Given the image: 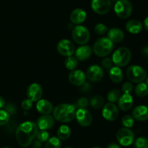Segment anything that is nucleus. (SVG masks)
Masks as SVG:
<instances>
[{"mask_svg": "<svg viewBox=\"0 0 148 148\" xmlns=\"http://www.w3.org/2000/svg\"><path fill=\"white\" fill-rule=\"evenodd\" d=\"M38 132V128L36 123L32 121H25L17 127L16 130V139L21 147H27L30 146Z\"/></svg>", "mask_w": 148, "mask_h": 148, "instance_id": "1", "label": "nucleus"}, {"mask_svg": "<svg viewBox=\"0 0 148 148\" xmlns=\"http://www.w3.org/2000/svg\"><path fill=\"white\" fill-rule=\"evenodd\" d=\"M76 109L72 104L61 103L56 106L53 110V118L62 123H68L75 118Z\"/></svg>", "mask_w": 148, "mask_h": 148, "instance_id": "2", "label": "nucleus"}, {"mask_svg": "<svg viewBox=\"0 0 148 148\" xmlns=\"http://www.w3.org/2000/svg\"><path fill=\"white\" fill-rule=\"evenodd\" d=\"M114 49V43L108 38L103 37L98 38L93 45L92 51L98 57H106L111 53Z\"/></svg>", "mask_w": 148, "mask_h": 148, "instance_id": "3", "label": "nucleus"}, {"mask_svg": "<svg viewBox=\"0 0 148 148\" xmlns=\"http://www.w3.org/2000/svg\"><path fill=\"white\" fill-rule=\"evenodd\" d=\"M132 58V53L127 47H121L116 50L113 53L112 61L118 67H124L130 63Z\"/></svg>", "mask_w": 148, "mask_h": 148, "instance_id": "4", "label": "nucleus"}, {"mask_svg": "<svg viewBox=\"0 0 148 148\" xmlns=\"http://www.w3.org/2000/svg\"><path fill=\"white\" fill-rule=\"evenodd\" d=\"M127 76L131 82L140 83L146 79L147 72L142 66L138 65H131L127 70Z\"/></svg>", "mask_w": 148, "mask_h": 148, "instance_id": "5", "label": "nucleus"}, {"mask_svg": "<svg viewBox=\"0 0 148 148\" xmlns=\"http://www.w3.org/2000/svg\"><path fill=\"white\" fill-rule=\"evenodd\" d=\"M90 37L89 30L85 26L78 25L72 29V38L77 44L85 45L89 41Z\"/></svg>", "mask_w": 148, "mask_h": 148, "instance_id": "6", "label": "nucleus"}, {"mask_svg": "<svg viewBox=\"0 0 148 148\" xmlns=\"http://www.w3.org/2000/svg\"><path fill=\"white\" fill-rule=\"evenodd\" d=\"M114 11L119 17L127 19L132 13V5L129 0H119L114 5Z\"/></svg>", "mask_w": 148, "mask_h": 148, "instance_id": "7", "label": "nucleus"}, {"mask_svg": "<svg viewBox=\"0 0 148 148\" xmlns=\"http://www.w3.org/2000/svg\"><path fill=\"white\" fill-rule=\"evenodd\" d=\"M134 138L135 136L134 132L130 129L125 128V127L119 130L116 133L117 141L121 145L124 147L131 145L134 143Z\"/></svg>", "mask_w": 148, "mask_h": 148, "instance_id": "8", "label": "nucleus"}, {"mask_svg": "<svg viewBox=\"0 0 148 148\" xmlns=\"http://www.w3.org/2000/svg\"><path fill=\"white\" fill-rule=\"evenodd\" d=\"M58 52L64 56H72L75 52V48L72 41L67 39H62L58 43L56 46Z\"/></svg>", "mask_w": 148, "mask_h": 148, "instance_id": "9", "label": "nucleus"}, {"mask_svg": "<svg viewBox=\"0 0 148 148\" xmlns=\"http://www.w3.org/2000/svg\"><path fill=\"white\" fill-rule=\"evenodd\" d=\"M91 7L95 13L98 14H105L111 8V0H92Z\"/></svg>", "mask_w": 148, "mask_h": 148, "instance_id": "10", "label": "nucleus"}, {"mask_svg": "<svg viewBox=\"0 0 148 148\" xmlns=\"http://www.w3.org/2000/svg\"><path fill=\"white\" fill-rule=\"evenodd\" d=\"M75 118L78 124L83 127H89L92 121V117L90 113L86 108H79L76 111Z\"/></svg>", "mask_w": 148, "mask_h": 148, "instance_id": "11", "label": "nucleus"}, {"mask_svg": "<svg viewBox=\"0 0 148 148\" xmlns=\"http://www.w3.org/2000/svg\"><path fill=\"white\" fill-rule=\"evenodd\" d=\"M102 115L107 121H115L119 116V108L115 103H108L103 108Z\"/></svg>", "mask_w": 148, "mask_h": 148, "instance_id": "12", "label": "nucleus"}, {"mask_svg": "<svg viewBox=\"0 0 148 148\" xmlns=\"http://www.w3.org/2000/svg\"><path fill=\"white\" fill-rule=\"evenodd\" d=\"M85 75L90 81L96 82H99L103 79L104 76V72L102 68L98 65H92L89 66Z\"/></svg>", "mask_w": 148, "mask_h": 148, "instance_id": "13", "label": "nucleus"}, {"mask_svg": "<svg viewBox=\"0 0 148 148\" xmlns=\"http://www.w3.org/2000/svg\"><path fill=\"white\" fill-rule=\"evenodd\" d=\"M43 95V89L38 83H32L27 90V96L32 102H38L41 99Z\"/></svg>", "mask_w": 148, "mask_h": 148, "instance_id": "14", "label": "nucleus"}, {"mask_svg": "<svg viewBox=\"0 0 148 148\" xmlns=\"http://www.w3.org/2000/svg\"><path fill=\"white\" fill-rule=\"evenodd\" d=\"M69 80L71 83L75 86H82L85 83L86 75L82 70L75 69L71 71L69 74Z\"/></svg>", "mask_w": 148, "mask_h": 148, "instance_id": "15", "label": "nucleus"}, {"mask_svg": "<svg viewBox=\"0 0 148 148\" xmlns=\"http://www.w3.org/2000/svg\"><path fill=\"white\" fill-rule=\"evenodd\" d=\"M54 118L50 115H42L39 117L37 120L38 128L40 130H50L54 125Z\"/></svg>", "mask_w": 148, "mask_h": 148, "instance_id": "16", "label": "nucleus"}, {"mask_svg": "<svg viewBox=\"0 0 148 148\" xmlns=\"http://www.w3.org/2000/svg\"><path fill=\"white\" fill-rule=\"evenodd\" d=\"M92 52V50L90 46L88 45H82L78 47L77 49L75 51V57L77 60L81 62L85 61L90 57Z\"/></svg>", "mask_w": 148, "mask_h": 148, "instance_id": "17", "label": "nucleus"}, {"mask_svg": "<svg viewBox=\"0 0 148 148\" xmlns=\"http://www.w3.org/2000/svg\"><path fill=\"white\" fill-rule=\"evenodd\" d=\"M134 100L130 94H123L118 101V105L120 109L123 111H127L133 106Z\"/></svg>", "mask_w": 148, "mask_h": 148, "instance_id": "18", "label": "nucleus"}, {"mask_svg": "<svg viewBox=\"0 0 148 148\" xmlns=\"http://www.w3.org/2000/svg\"><path fill=\"white\" fill-rule=\"evenodd\" d=\"M36 109L38 112L43 115H49L53 111V107L51 103L48 100L40 99L36 103Z\"/></svg>", "mask_w": 148, "mask_h": 148, "instance_id": "19", "label": "nucleus"}, {"mask_svg": "<svg viewBox=\"0 0 148 148\" xmlns=\"http://www.w3.org/2000/svg\"><path fill=\"white\" fill-rule=\"evenodd\" d=\"M132 116L134 119L145 121L148 119V107L146 106H138L132 111Z\"/></svg>", "mask_w": 148, "mask_h": 148, "instance_id": "20", "label": "nucleus"}, {"mask_svg": "<svg viewBox=\"0 0 148 148\" xmlns=\"http://www.w3.org/2000/svg\"><path fill=\"white\" fill-rule=\"evenodd\" d=\"M87 17L86 12L82 9L77 8L74 10L70 14V20L73 24L79 25L83 23Z\"/></svg>", "mask_w": 148, "mask_h": 148, "instance_id": "21", "label": "nucleus"}, {"mask_svg": "<svg viewBox=\"0 0 148 148\" xmlns=\"http://www.w3.org/2000/svg\"><path fill=\"white\" fill-rule=\"evenodd\" d=\"M107 35H108V38L114 43H119V42L122 41L123 39L124 38V32L120 29L116 28V27H113L111 28L107 32Z\"/></svg>", "mask_w": 148, "mask_h": 148, "instance_id": "22", "label": "nucleus"}, {"mask_svg": "<svg viewBox=\"0 0 148 148\" xmlns=\"http://www.w3.org/2000/svg\"><path fill=\"white\" fill-rule=\"evenodd\" d=\"M143 28V25L140 20H131L126 24V29L132 34H138L142 31Z\"/></svg>", "mask_w": 148, "mask_h": 148, "instance_id": "23", "label": "nucleus"}, {"mask_svg": "<svg viewBox=\"0 0 148 148\" xmlns=\"http://www.w3.org/2000/svg\"><path fill=\"white\" fill-rule=\"evenodd\" d=\"M109 77L114 83H119L124 79L122 70L118 66H112L109 69Z\"/></svg>", "mask_w": 148, "mask_h": 148, "instance_id": "24", "label": "nucleus"}, {"mask_svg": "<svg viewBox=\"0 0 148 148\" xmlns=\"http://www.w3.org/2000/svg\"><path fill=\"white\" fill-rule=\"evenodd\" d=\"M71 129L66 125H62L57 130L58 138L60 140H66L70 137Z\"/></svg>", "mask_w": 148, "mask_h": 148, "instance_id": "25", "label": "nucleus"}, {"mask_svg": "<svg viewBox=\"0 0 148 148\" xmlns=\"http://www.w3.org/2000/svg\"><path fill=\"white\" fill-rule=\"evenodd\" d=\"M90 104L94 109H100L105 105V101L103 98L99 95H95L91 98Z\"/></svg>", "mask_w": 148, "mask_h": 148, "instance_id": "26", "label": "nucleus"}, {"mask_svg": "<svg viewBox=\"0 0 148 148\" xmlns=\"http://www.w3.org/2000/svg\"><path fill=\"white\" fill-rule=\"evenodd\" d=\"M134 92L136 95L140 98L147 96L148 95V86L147 84L144 82L139 83L134 88Z\"/></svg>", "mask_w": 148, "mask_h": 148, "instance_id": "27", "label": "nucleus"}, {"mask_svg": "<svg viewBox=\"0 0 148 148\" xmlns=\"http://www.w3.org/2000/svg\"><path fill=\"white\" fill-rule=\"evenodd\" d=\"M65 66L69 70H75L78 65V60L76 59V57L73 56H69L66 59L64 62Z\"/></svg>", "mask_w": 148, "mask_h": 148, "instance_id": "28", "label": "nucleus"}, {"mask_svg": "<svg viewBox=\"0 0 148 148\" xmlns=\"http://www.w3.org/2000/svg\"><path fill=\"white\" fill-rule=\"evenodd\" d=\"M61 140L58 137H52L46 142L45 148H61Z\"/></svg>", "mask_w": 148, "mask_h": 148, "instance_id": "29", "label": "nucleus"}, {"mask_svg": "<svg viewBox=\"0 0 148 148\" xmlns=\"http://www.w3.org/2000/svg\"><path fill=\"white\" fill-rule=\"evenodd\" d=\"M121 92L118 90H112L109 91L107 94V98H108V101H110V103H114L118 102L119 99L121 97Z\"/></svg>", "mask_w": 148, "mask_h": 148, "instance_id": "30", "label": "nucleus"}, {"mask_svg": "<svg viewBox=\"0 0 148 148\" xmlns=\"http://www.w3.org/2000/svg\"><path fill=\"white\" fill-rule=\"evenodd\" d=\"M121 124L125 128L130 129L134 124V119L130 115H126L121 119Z\"/></svg>", "mask_w": 148, "mask_h": 148, "instance_id": "31", "label": "nucleus"}, {"mask_svg": "<svg viewBox=\"0 0 148 148\" xmlns=\"http://www.w3.org/2000/svg\"><path fill=\"white\" fill-rule=\"evenodd\" d=\"M135 148H148V139L144 137H138L134 142Z\"/></svg>", "mask_w": 148, "mask_h": 148, "instance_id": "32", "label": "nucleus"}, {"mask_svg": "<svg viewBox=\"0 0 148 148\" xmlns=\"http://www.w3.org/2000/svg\"><path fill=\"white\" fill-rule=\"evenodd\" d=\"M10 116L7 111L0 110V126H4L10 121Z\"/></svg>", "mask_w": 148, "mask_h": 148, "instance_id": "33", "label": "nucleus"}, {"mask_svg": "<svg viewBox=\"0 0 148 148\" xmlns=\"http://www.w3.org/2000/svg\"><path fill=\"white\" fill-rule=\"evenodd\" d=\"M36 137H37V140L40 141L41 143H45V142H47L48 140L49 139V134L47 131L40 130V131L38 132Z\"/></svg>", "mask_w": 148, "mask_h": 148, "instance_id": "34", "label": "nucleus"}, {"mask_svg": "<svg viewBox=\"0 0 148 148\" xmlns=\"http://www.w3.org/2000/svg\"><path fill=\"white\" fill-rule=\"evenodd\" d=\"M94 30L98 35H103L108 32V27L103 23H98L95 26Z\"/></svg>", "mask_w": 148, "mask_h": 148, "instance_id": "35", "label": "nucleus"}, {"mask_svg": "<svg viewBox=\"0 0 148 148\" xmlns=\"http://www.w3.org/2000/svg\"><path fill=\"white\" fill-rule=\"evenodd\" d=\"M113 64L114 63H113L112 59L109 57H105L101 62V65L103 66V67L106 69H111L112 67Z\"/></svg>", "mask_w": 148, "mask_h": 148, "instance_id": "36", "label": "nucleus"}, {"mask_svg": "<svg viewBox=\"0 0 148 148\" xmlns=\"http://www.w3.org/2000/svg\"><path fill=\"white\" fill-rule=\"evenodd\" d=\"M133 90V85L131 82H126L122 85V91L124 94H130Z\"/></svg>", "mask_w": 148, "mask_h": 148, "instance_id": "37", "label": "nucleus"}, {"mask_svg": "<svg viewBox=\"0 0 148 148\" xmlns=\"http://www.w3.org/2000/svg\"><path fill=\"white\" fill-rule=\"evenodd\" d=\"M21 106L22 108L24 110H25V111H28V110H30V108L33 107V102L27 98V99L24 100V101L22 102Z\"/></svg>", "mask_w": 148, "mask_h": 148, "instance_id": "38", "label": "nucleus"}, {"mask_svg": "<svg viewBox=\"0 0 148 148\" xmlns=\"http://www.w3.org/2000/svg\"><path fill=\"white\" fill-rule=\"evenodd\" d=\"M89 104V102H88V100L86 98H79L77 101V105L79 106V108H85Z\"/></svg>", "mask_w": 148, "mask_h": 148, "instance_id": "39", "label": "nucleus"}, {"mask_svg": "<svg viewBox=\"0 0 148 148\" xmlns=\"http://www.w3.org/2000/svg\"><path fill=\"white\" fill-rule=\"evenodd\" d=\"M32 147L33 148H41L42 144L40 141L38 140H35L32 143Z\"/></svg>", "mask_w": 148, "mask_h": 148, "instance_id": "40", "label": "nucleus"}, {"mask_svg": "<svg viewBox=\"0 0 148 148\" xmlns=\"http://www.w3.org/2000/svg\"><path fill=\"white\" fill-rule=\"evenodd\" d=\"M106 148H121V147H120V146L118 144H116V143H111V144L108 145Z\"/></svg>", "mask_w": 148, "mask_h": 148, "instance_id": "41", "label": "nucleus"}, {"mask_svg": "<svg viewBox=\"0 0 148 148\" xmlns=\"http://www.w3.org/2000/svg\"><path fill=\"white\" fill-rule=\"evenodd\" d=\"M143 26H144V27L145 28V30L148 31V17H147L145 19L144 23H143Z\"/></svg>", "mask_w": 148, "mask_h": 148, "instance_id": "42", "label": "nucleus"}, {"mask_svg": "<svg viewBox=\"0 0 148 148\" xmlns=\"http://www.w3.org/2000/svg\"><path fill=\"white\" fill-rule=\"evenodd\" d=\"M4 105H5V101H4V98L0 96V109L2 108L4 106Z\"/></svg>", "mask_w": 148, "mask_h": 148, "instance_id": "43", "label": "nucleus"}, {"mask_svg": "<svg viewBox=\"0 0 148 148\" xmlns=\"http://www.w3.org/2000/svg\"><path fill=\"white\" fill-rule=\"evenodd\" d=\"M143 53L145 56L148 57V46L147 47H145L143 50Z\"/></svg>", "mask_w": 148, "mask_h": 148, "instance_id": "44", "label": "nucleus"}, {"mask_svg": "<svg viewBox=\"0 0 148 148\" xmlns=\"http://www.w3.org/2000/svg\"><path fill=\"white\" fill-rule=\"evenodd\" d=\"M146 84H147V85L148 86V77H147V79H146Z\"/></svg>", "mask_w": 148, "mask_h": 148, "instance_id": "45", "label": "nucleus"}, {"mask_svg": "<svg viewBox=\"0 0 148 148\" xmlns=\"http://www.w3.org/2000/svg\"><path fill=\"white\" fill-rule=\"evenodd\" d=\"M64 148H73V147H64Z\"/></svg>", "mask_w": 148, "mask_h": 148, "instance_id": "46", "label": "nucleus"}, {"mask_svg": "<svg viewBox=\"0 0 148 148\" xmlns=\"http://www.w3.org/2000/svg\"><path fill=\"white\" fill-rule=\"evenodd\" d=\"M92 148H101V147H92Z\"/></svg>", "mask_w": 148, "mask_h": 148, "instance_id": "47", "label": "nucleus"}, {"mask_svg": "<svg viewBox=\"0 0 148 148\" xmlns=\"http://www.w3.org/2000/svg\"><path fill=\"white\" fill-rule=\"evenodd\" d=\"M112 1H115L116 2V1H119V0H112Z\"/></svg>", "mask_w": 148, "mask_h": 148, "instance_id": "48", "label": "nucleus"}, {"mask_svg": "<svg viewBox=\"0 0 148 148\" xmlns=\"http://www.w3.org/2000/svg\"><path fill=\"white\" fill-rule=\"evenodd\" d=\"M3 148H10V147H3Z\"/></svg>", "mask_w": 148, "mask_h": 148, "instance_id": "49", "label": "nucleus"}]
</instances>
